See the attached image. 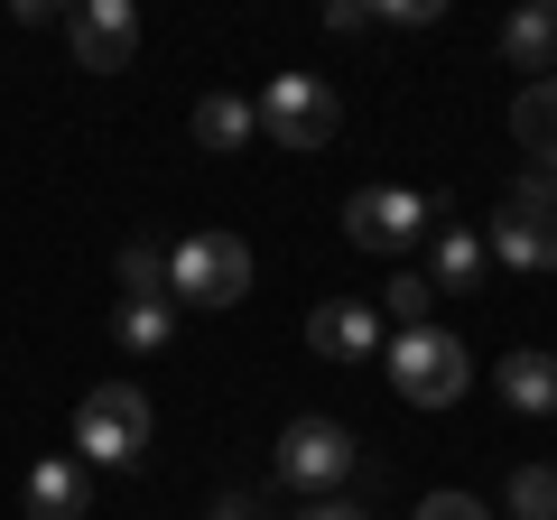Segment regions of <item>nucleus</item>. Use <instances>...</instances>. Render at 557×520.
<instances>
[{"label": "nucleus", "instance_id": "f257e3e1", "mask_svg": "<svg viewBox=\"0 0 557 520\" xmlns=\"http://www.w3.org/2000/svg\"><path fill=\"white\" fill-rule=\"evenodd\" d=\"M465 381H474L465 335H446V325H409V335H391V391L409 409H456Z\"/></svg>", "mask_w": 557, "mask_h": 520}, {"label": "nucleus", "instance_id": "f03ea898", "mask_svg": "<svg viewBox=\"0 0 557 520\" xmlns=\"http://www.w3.org/2000/svg\"><path fill=\"white\" fill-rule=\"evenodd\" d=\"M278 483H288V493H307V502H335L344 483L362 474V446H354V428L344 419H288L278 428Z\"/></svg>", "mask_w": 557, "mask_h": 520}, {"label": "nucleus", "instance_id": "7ed1b4c3", "mask_svg": "<svg viewBox=\"0 0 557 520\" xmlns=\"http://www.w3.org/2000/svg\"><path fill=\"white\" fill-rule=\"evenodd\" d=\"M483 251L502 260V270H520V280H539V270H557V177H520L511 196H502L493 233H483Z\"/></svg>", "mask_w": 557, "mask_h": 520}, {"label": "nucleus", "instance_id": "20e7f679", "mask_svg": "<svg viewBox=\"0 0 557 520\" xmlns=\"http://www.w3.org/2000/svg\"><path fill=\"white\" fill-rule=\"evenodd\" d=\"M149 456V400H139V381H102L75 400V465H139Z\"/></svg>", "mask_w": 557, "mask_h": 520}, {"label": "nucleus", "instance_id": "39448f33", "mask_svg": "<svg viewBox=\"0 0 557 520\" xmlns=\"http://www.w3.org/2000/svg\"><path fill=\"white\" fill-rule=\"evenodd\" d=\"M168 288H177L186 307H242L251 298V251H242L233 233H186L177 251H168Z\"/></svg>", "mask_w": 557, "mask_h": 520}, {"label": "nucleus", "instance_id": "423d86ee", "mask_svg": "<svg viewBox=\"0 0 557 520\" xmlns=\"http://www.w3.org/2000/svg\"><path fill=\"white\" fill-rule=\"evenodd\" d=\"M344 233H354V251H409L418 233H437V196H418V186H354L344 196Z\"/></svg>", "mask_w": 557, "mask_h": 520}, {"label": "nucleus", "instance_id": "0eeeda50", "mask_svg": "<svg viewBox=\"0 0 557 520\" xmlns=\"http://www.w3.org/2000/svg\"><path fill=\"white\" fill-rule=\"evenodd\" d=\"M251 112H260V140H278V149H325V140H335V121H344V102L325 94L317 75H270V94H260Z\"/></svg>", "mask_w": 557, "mask_h": 520}, {"label": "nucleus", "instance_id": "6e6552de", "mask_svg": "<svg viewBox=\"0 0 557 520\" xmlns=\"http://www.w3.org/2000/svg\"><path fill=\"white\" fill-rule=\"evenodd\" d=\"M65 47H75L84 75H121L139 57V10L131 0H84V10H65Z\"/></svg>", "mask_w": 557, "mask_h": 520}, {"label": "nucleus", "instance_id": "1a4fd4ad", "mask_svg": "<svg viewBox=\"0 0 557 520\" xmlns=\"http://www.w3.org/2000/svg\"><path fill=\"white\" fill-rule=\"evenodd\" d=\"M307 354L335 362V372H362V362L381 354V307L372 298H325L317 317H307Z\"/></svg>", "mask_w": 557, "mask_h": 520}, {"label": "nucleus", "instance_id": "9d476101", "mask_svg": "<svg viewBox=\"0 0 557 520\" xmlns=\"http://www.w3.org/2000/svg\"><path fill=\"white\" fill-rule=\"evenodd\" d=\"M28 520H94V474L75 456H38L28 465Z\"/></svg>", "mask_w": 557, "mask_h": 520}, {"label": "nucleus", "instance_id": "9b49d317", "mask_svg": "<svg viewBox=\"0 0 557 520\" xmlns=\"http://www.w3.org/2000/svg\"><path fill=\"white\" fill-rule=\"evenodd\" d=\"M502 57H511L520 75H548L557 65V0H530V10L502 20Z\"/></svg>", "mask_w": 557, "mask_h": 520}, {"label": "nucleus", "instance_id": "f8f14e48", "mask_svg": "<svg viewBox=\"0 0 557 520\" xmlns=\"http://www.w3.org/2000/svg\"><path fill=\"white\" fill-rule=\"evenodd\" d=\"M493 391L520 409V419H548V409H557V354H511L493 372Z\"/></svg>", "mask_w": 557, "mask_h": 520}, {"label": "nucleus", "instance_id": "ddd939ff", "mask_svg": "<svg viewBox=\"0 0 557 520\" xmlns=\"http://www.w3.org/2000/svg\"><path fill=\"white\" fill-rule=\"evenodd\" d=\"M511 140L530 149L539 177H557V84H530V94L511 102Z\"/></svg>", "mask_w": 557, "mask_h": 520}, {"label": "nucleus", "instance_id": "4468645a", "mask_svg": "<svg viewBox=\"0 0 557 520\" xmlns=\"http://www.w3.org/2000/svg\"><path fill=\"white\" fill-rule=\"evenodd\" d=\"M112 344L121 354H168V344H177V307L168 298H121L112 307Z\"/></svg>", "mask_w": 557, "mask_h": 520}, {"label": "nucleus", "instance_id": "2eb2a0df", "mask_svg": "<svg viewBox=\"0 0 557 520\" xmlns=\"http://www.w3.org/2000/svg\"><path fill=\"white\" fill-rule=\"evenodd\" d=\"M242 140H260V112L242 94H205L196 102V149H214V159H233Z\"/></svg>", "mask_w": 557, "mask_h": 520}, {"label": "nucleus", "instance_id": "dca6fc26", "mask_svg": "<svg viewBox=\"0 0 557 520\" xmlns=\"http://www.w3.org/2000/svg\"><path fill=\"white\" fill-rule=\"evenodd\" d=\"M483 260H493V251H483V233H465V223H437V260H428V288H437V298L456 288V298H465V288L483 280Z\"/></svg>", "mask_w": 557, "mask_h": 520}, {"label": "nucleus", "instance_id": "f3484780", "mask_svg": "<svg viewBox=\"0 0 557 520\" xmlns=\"http://www.w3.org/2000/svg\"><path fill=\"white\" fill-rule=\"evenodd\" d=\"M381 325H391V335H409V325H437V288H428V270H399L391 288H381Z\"/></svg>", "mask_w": 557, "mask_h": 520}, {"label": "nucleus", "instance_id": "a211bd4d", "mask_svg": "<svg viewBox=\"0 0 557 520\" xmlns=\"http://www.w3.org/2000/svg\"><path fill=\"white\" fill-rule=\"evenodd\" d=\"M121 298H168V251L159 242H131L121 251Z\"/></svg>", "mask_w": 557, "mask_h": 520}, {"label": "nucleus", "instance_id": "6ab92c4d", "mask_svg": "<svg viewBox=\"0 0 557 520\" xmlns=\"http://www.w3.org/2000/svg\"><path fill=\"white\" fill-rule=\"evenodd\" d=\"M511 511L520 520H557V465H520L511 474Z\"/></svg>", "mask_w": 557, "mask_h": 520}, {"label": "nucleus", "instance_id": "aec40b11", "mask_svg": "<svg viewBox=\"0 0 557 520\" xmlns=\"http://www.w3.org/2000/svg\"><path fill=\"white\" fill-rule=\"evenodd\" d=\"M437 20H446L437 0H381L372 10V28H437Z\"/></svg>", "mask_w": 557, "mask_h": 520}, {"label": "nucleus", "instance_id": "412c9836", "mask_svg": "<svg viewBox=\"0 0 557 520\" xmlns=\"http://www.w3.org/2000/svg\"><path fill=\"white\" fill-rule=\"evenodd\" d=\"M418 520H493V511H483L474 493H428V502H418Z\"/></svg>", "mask_w": 557, "mask_h": 520}, {"label": "nucleus", "instance_id": "4be33fe9", "mask_svg": "<svg viewBox=\"0 0 557 520\" xmlns=\"http://www.w3.org/2000/svg\"><path fill=\"white\" fill-rule=\"evenodd\" d=\"M325 28H335V38H362V28H372V10H362V0H335V10H325Z\"/></svg>", "mask_w": 557, "mask_h": 520}, {"label": "nucleus", "instance_id": "5701e85b", "mask_svg": "<svg viewBox=\"0 0 557 520\" xmlns=\"http://www.w3.org/2000/svg\"><path fill=\"white\" fill-rule=\"evenodd\" d=\"M205 520H270V511H260L251 493H214V511H205Z\"/></svg>", "mask_w": 557, "mask_h": 520}, {"label": "nucleus", "instance_id": "b1692460", "mask_svg": "<svg viewBox=\"0 0 557 520\" xmlns=\"http://www.w3.org/2000/svg\"><path fill=\"white\" fill-rule=\"evenodd\" d=\"M298 520H372V511H362V502H344V493H335V502H307Z\"/></svg>", "mask_w": 557, "mask_h": 520}]
</instances>
